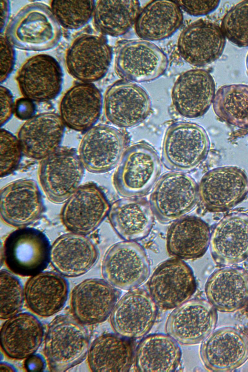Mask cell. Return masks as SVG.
Wrapping results in <instances>:
<instances>
[{"label": "cell", "mask_w": 248, "mask_h": 372, "mask_svg": "<svg viewBox=\"0 0 248 372\" xmlns=\"http://www.w3.org/2000/svg\"><path fill=\"white\" fill-rule=\"evenodd\" d=\"M84 325L69 314L58 316L50 323L45 338L44 352L51 371H67L86 357L90 337Z\"/></svg>", "instance_id": "obj_1"}, {"label": "cell", "mask_w": 248, "mask_h": 372, "mask_svg": "<svg viewBox=\"0 0 248 372\" xmlns=\"http://www.w3.org/2000/svg\"><path fill=\"white\" fill-rule=\"evenodd\" d=\"M7 38L16 47L25 50L44 51L55 46L62 31L51 9L40 2L21 8L7 29Z\"/></svg>", "instance_id": "obj_2"}, {"label": "cell", "mask_w": 248, "mask_h": 372, "mask_svg": "<svg viewBox=\"0 0 248 372\" xmlns=\"http://www.w3.org/2000/svg\"><path fill=\"white\" fill-rule=\"evenodd\" d=\"M161 162L156 150L145 142L131 145L124 152L113 176L118 193L124 197L146 194L161 172Z\"/></svg>", "instance_id": "obj_3"}, {"label": "cell", "mask_w": 248, "mask_h": 372, "mask_svg": "<svg viewBox=\"0 0 248 372\" xmlns=\"http://www.w3.org/2000/svg\"><path fill=\"white\" fill-rule=\"evenodd\" d=\"M210 140L205 129L192 123L177 122L165 134L162 158L169 169L187 172L200 165L206 157Z\"/></svg>", "instance_id": "obj_4"}, {"label": "cell", "mask_w": 248, "mask_h": 372, "mask_svg": "<svg viewBox=\"0 0 248 372\" xmlns=\"http://www.w3.org/2000/svg\"><path fill=\"white\" fill-rule=\"evenodd\" d=\"M199 198L194 179L184 173L172 171L159 179L150 195V203L157 219L168 223L191 212Z\"/></svg>", "instance_id": "obj_5"}, {"label": "cell", "mask_w": 248, "mask_h": 372, "mask_svg": "<svg viewBox=\"0 0 248 372\" xmlns=\"http://www.w3.org/2000/svg\"><path fill=\"white\" fill-rule=\"evenodd\" d=\"M84 169L77 152L70 147H59L43 159L38 178L49 200L55 203L67 200L79 187Z\"/></svg>", "instance_id": "obj_6"}, {"label": "cell", "mask_w": 248, "mask_h": 372, "mask_svg": "<svg viewBox=\"0 0 248 372\" xmlns=\"http://www.w3.org/2000/svg\"><path fill=\"white\" fill-rule=\"evenodd\" d=\"M150 265L144 249L134 241H125L112 246L106 252L102 274L115 288L131 290L147 279Z\"/></svg>", "instance_id": "obj_7"}, {"label": "cell", "mask_w": 248, "mask_h": 372, "mask_svg": "<svg viewBox=\"0 0 248 372\" xmlns=\"http://www.w3.org/2000/svg\"><path fill=\"white\" fill-rule=\"evenodd\" d=\"M50 245L46 236L33 228L12 232L3 245V260L15 274L33 276L42 272L50 261Z\"/></svg>", "instance_id": "obj_8"}, {"label": "cell", "mask_w": 248, "mask_h": 372, "mask_svg": "<svg viewBox=\"0 0 248 372\" xmlns=\"http://www.w3.org/2000/svg\"><path fill=\"white\" fill-rule=\"evenodd\" d=\"M147 286L155 303L165 310L174 309L188 300L197 287L191 267L176 257L159 264L149 279Z\"/></svg>", "instance_id": "obj_9"}, {"label": "cell", "mask_w": 248, "mask_h": 372, "mask_svg": "<svg viewBox=\"0 0 248 372\" xmlns=\"http://www.w3.org/2000/svg\"><path fill=\"white\" fill-rule=\"evenodd\" d=\"M199 199L204 208L212 212L230 210L243 201L248 192L246 172L236 166L212 169L202 178L198 186Z\"/></svg>", "instance_id": "obj_10"}, {"label": "cell", "mask_w": 248, "mask_h": 372, "mask_svg": "<svg viewBox=\"0 0 248 372\" xmlns=\"http://www.w3.org/2000/svg\"><path fill=\"white\" fill-rule=\"evenodd\" d=\"M168 65L165 53L148 41H126L116 50L115 71L119 76L129 81L153 80L165 73Z\"/></svg>", "instance_id": "obj_11"}, {"label": "cell", "mask_w": 248, "mask_h": 372, "mask_svg": "<svg viewBox=\"0 0 248 372\" xmlns=\"http://www.w3.org/2000/svg\"><path fill=\"white\" fill-rule=\"evenodd\" d=\"M110 207L101 189L93 183H88L79 186L66 200L61 218L71 232L87 235L98 227Z\"/></svg>", "instance_id": "obj_12"}, {"label": "cell", "mask_w": 248, "mask_h": 372, "mask_svg": "<svg viewBox=\"0 0 248 372\" xmlns=\"http://www.w3.org/2000/svg\"><path fill=\"white\" fill-rule=\"evenodd\" d=\"M217 310L206 300L193 299L175 308L167 318L168 335L183 345L199 343L215 330Z\"/></svg>", "instance_id": "obj_13"}, {"label": "cell", "mask_w": 248, "mask_h": 372, "mask_svg": "<svg viewBox=\"0 0 248 372\" xmlns=\"http://www.w3.org/2000/svg\"><path fill=\"white\" fill-rule=\"evenodd\" d=\"M112 56L111 49L104 37L86 33L77 37L67 49L65 65L73 78L90 83L106 75Z\"/></svg>", "instance_id": "obj_14"}, {"label": "cell", "mask_w": 248, "mask_h": 372, "mask_svg": "<svg viewBox=\"0 0 248 372\" xmlns=\"http://www.w3.org/2000/svg\"><path fill=\"white\" fill-rule=\"evenodd\" d=\"M157 305L146 290L136 288L123 295L111 313L110 323L114 331L126 339L145 335L153 326Z\"/></svg>", "instance_id": "obj_15"}, {"label": "cell", "mask_w": 248, "mask_h": 372, "mask_svg": "<svg viewBox=\"0 0 248 372\" xmlns=\"http://www.w3.org/2000/svg\"><path fill=\"white\" fill-rule=\"evenodd\" d=\"M104 109L106 118L111 124L128 128L139 124L147 118L152 104L142 87L127 80H120L108 89Z\"/></svg>", "instance_id": "obj_16"}, {"label": "cell", "mask_w": 248, "mask_h": 372, "mask_svg": "<svg viewBox=\"0 0 248 372\" xmlns=\"http://www.w3.org/2000/svg\"><path fill=\"white\" fill-rule=\"evenodd\" d=\"M210 250L219 266L241 263L248 258V214L241 210L226 215L215 226Z\"/></svg>", "instance_id": "obj_17"}, {"label": "cell", "mask_w": 248, "mask_h": 372, "mask_svg": "<svg viewBox=\"0 0 248 372\" xmlns=\"http://www.w3.org/2000/svg\"><path fill=\"white\" fill-rule=\"evenodd\" d=\"M124 135L106 124L94 126L87 130L78 148V156L88 171L102 173L117 165L126 145Z\"/></svg>", "instance_id": "obj_18"}, {"label": "cell", "mask_w": 248, "mask_h": 372, "mask_svg": "<svg viewBox=\"0 0 248 372\" xmlns=\"http://www.w3.org/2000/svg\"><path fill=\"white\" fill-rule=\"evenodd\" d=\"M200 354L208 370L232 371L248 360V337L233 327L219 328L202 341Z\"/></svg>", "instance_id": "obj_19"}, {"label": "cell", "mask_w": 248, "mask_h": 372, "mask_svg": "<svg viewBox=\"0 0 248 372\" xmlns=\"http://www.w3.org/2000/svg\"><path fill=\"white\" fill-rule=\"evenodd\" d=\"M16 81L24 97L32 101L47 102L60 93L62 73L54 58L47 54H38L23 64L17 73Z\"/></svg>", "instance_id": "obj_20"}, {"label": "cell", "mask_w": 248, "mask_h": 372, "mask_svg": "<svg viewBox=\"0 0 248 372\" xmlns=\"http://www.w3.org/2000/svg\"><path fill=\"white\" fill-rule=\"evenodd\" d=\"M44 209L41 191L33 180H17L0 190L1 218L10 226L25 227L31 224L41 217Z\"/></svg>", "instance_id": "obj_21"}, {"label": "cell", "mask_w": 248, "mask_h": 372, "mask_svg": "<svg viewBox=\"0 0 248 372\" xmlns=\"http://www.w3.org/2000/svg\"><path fill=\"white\" fill-rule=\"evenodd\" d=\"M226 44L225 36L217 24L200 19L187 26L177 42L180 56L187 63L204 66L217 60Z\"/></svg>", "instance_id": "obj_22"}, {"label": "cell", "mask_w": 248, "mask_h": 372, "mask_svg": "<svg viewBox=\"0 0 248 372\" xmlns=\"http://www.w3.org/2000/svg\"><path fill=\"white\" fill-rule=\"evenodd\" d=\"M215 83L207 70L192 69L181 74L173 86L171 99L178 113L188 118L200 117L213 101Z\"/></svg>", "instance_id": "obj_23"}, {"label": "cell", "mask_w": 248, "mask_h": 372, "mask_svg": "<svg viewBox=\"0 0 248 372\" xmlns=\"http://www.w3.org/2000/svg\"><path fill=\"white\" fill-rule=\"evenodd\" d=\"M99 256L96 246L86 235L70 232L59 236L50 248V262L63 276L76 277L90 270Z\"/></svg>", "instance_id": "obj_24"}, {"label": "cell", "mask_w": 248, "mask_h": 372, "mask_svg": "<svg viewBox=\"0 0 248 372\" xmlns=\"http://www.w3.org/2000/svg\"><path fill=\"white\" fill-rule=\"evenodd\" d=\"M118 296L116 288L105 280H84L75 288L72 294L71 304L74 316L86 325L102 323L111 314Z\"/></svg>", "instance_id": "obj_25"}, {"label": "cell", "mask_w": 248, "mask_h": 372, "mask_svg": "<svg viewBox=\"0 0 248 372\" xmlns=\"http://www.w3.org/2000/svg\"><path fill=\"white\" fill-rule=\"evenodd\" d=\"M61 116L54 112L33 116L21 126L17 138L22 154L34 159H43L60 147L64 132Z\"/></svg>", "instance_id": "obj_26"}, {"label": "cell", "mask_w": 248, "mask_h": 372, "mask_svg": "<svg viewBox=\"0 0 248 372\" xmlns=\"http://www.w3.org/2000/svg\"><path fill=\"white\" fill-rule=\"evenodd\" d=\"M204 291L217 310L231 312L241 309L248 303V272L230 266L217 269L207 279Z\"/></svg>", "instance_id": "obj_27"}, {"label": "cell", "mask_w": 248, "mask_h": 372, "mask_svg": "<svg viewBox=\"0 0 248 372\" xmlns=\"http://www.w3.org/2000/svg\"><path fill=\"white\" fill-rule=\"evenodd\" d=\"M102 108V97L99 90L92 83H78L63 96L60 104V116L69 128L84 131L97 122Z\"/></svg>", "instance_id": "obj_28"}, {"label": "cell", "mask_w": 248, "mask_h": 372, "mask_svg": "<svg viewBox=\"0 0 248 372\" xmlns=\"http://www.w3.org/2000/svg\"><path fill=\"white\" fill-rule=\"evenodd\" d=\"M44 334V326L35 315L18 313L8 318L1 326V347L12 358H27L39 349Z\"/></svg>", "instance_id": "obj_29"}, {"label": "cell", "mask_w": 248, "mask_h": 372, "mask_svg": "<svg viewBox=\"0 0 248 372\" xmlns=\"http://www.w3.org/2000/svg\"><path fill=\"white\" fill-rule=\"evenodd\" d=\"M154 215L145 199L132 197L114 202L108 216L114 230L122 239L135 241L149 234L154 224Z\"/></svg>", "instance_id": "obj_30"}, {"label": "cell", "mask_w": 248, "mask_h": 372, "mask_svg": "<svg viewBox=\"0 0 248 372\" xmlns=\"http://www.w3.org/2000/svg\"><path fill=\"white\" fill-rule=\"evenodd\" d=\"M69 285L62 275L52 271L41 272L28 280L25 288V300L35 313L52 316L64 306L68 296Z\"/></svg>", "instance_id": "obj_31"}, {"label": "cell", "mask_w": 248, "mask_h": 372, "mask_svg": "<svg viewBox=\"0 0 248 372\" xmlns=\"http://www.w3.org/2000/svg\"><path fill=\"white\" fill-rule=\"evenodd\" d=\"M210 230L201 218L187 216L176 220L167 232L166 247L169 254L182 260L202 257L209 246Z\"/></svg>", "instance_id": "obj_32"}, {"label": "cell", "mask_w": 248, "mask_h": 372, "mask_svg": "<svg viewBox=\"0 0 248 372\" xmlns=\"http://www.w3.org/2000/svg\"><path fill=\"white\" fill-rule=\"evenodd\" d=\"M182 352L177 342L168 334L155 333L144 338L134 356L140 372H174L179 367Z\"/></svg>", "instance_id": "obj_33"}, {"label": "cell", "mask_w": 248, "mask_h": 372, "mask_svg": "<svg viewBox=\"0 0 248 372\" xmlns=\"http://www.w3.org/2000/svg\"><path fill=\"white\" fill-rule=\"evenodd\" d=\"M183 22V13L175 1L154 0L140 11L135 31L146 41L161 40L171 36Z\"/></svg>", "instance_id": "obj_34"}, {"label": "cell", "mask_w": 248, "mask_h": 372, "mask_svg": "<svg viewBox=\"0 0 248 372\" xmlns=\"http://www.w3.org/2000/svg\"><path fill=\"white\" fill-rule=\"evenodd\" d=\"M133 358V350L128 339L110 333L96 338L88 353L89 367L96 372H128Z\"/></svg>", "instance_id": "obj_35"}, {"label": "cell", "mask_w": 248, "mask_h": 372, "mask_svg": "<svg viewBox=\"0 0 248 372\" xmlns=\"http://www.w3.org/2000/svg\"><path fill=\"white\" fill-rule=\"evenodd\" d=\"M140 11L137 0H98L93 13L94 24L104 34L120 36L136 23Z\"/></svg>", "instance_id": "obj_36"}, {"label": "cell", "mask_w": 248, "mask_h": 372, "mask_svg": "<svg viewBox=\"0 0 248 372\" xmlns=\"http://www.w3.org/2000/svg\"><path fill=\"white\" fill-rule=\"evenodd\" d=\"M216 115L222 121L242 129L248 128V86L224 85L217 92L213 103Z\"/></svg>", "instance_id": "obj_37"}, {"label": "cell", "mask_w": 248, "mask_h": 372, "mask_svg": "<svg viewBox=\"0 0 248 372\" xmlns=\"http://www.w3.org/2000/svg\"><path fill=\"white\" fill-rule=\"evenodd\" d=\"M93 0H60L51 1V10L59 24L68 30L83 27L93 15Z\"/></svg>", "instance_id": "obj_38"}, {"label": "cell", "mask_w": 248, "mask_h": 372, "mask_svg": "<svg viewBox=\"0 0 248 372\" xmlns=\"http://www.w3.org/2000/svg\"><path fill=\"white\" fill-rule=\"evenodd\" d=\"M0 312L2 319H8L18 313L25 299V290L19 279L10 271L0 272Z\"/></svg>", "instance_id": "obj_39"}, {"label": "cell", "mask_w": 248, "mask_h": 372, "mask_svg": "<svg viewBox=\"0 0 248 372\" xmlns=\"http://www.w3.org/2000/svg\"><path fill=\"white\" fill-rule=\"evenodd\" d=\"M221 29L232 44L240 47H248V0L238 3L227 12Z\"/></svg>", "instance_id": "obj_40"}, {"label": "cell", "mask_w": 248, "mask_h": 372, "mask_svg": "<svg viewBox=\"0 0 248 372\" xmlns=\"http://www.w3.org/2000/svg\"><path fill=\"white\" fill-rule=\"evenodd\" d=\"M22 153L18 140L9 131L0 130V170L1 178L14 172L18 167Z\"/></svg>", "instance_id": "obj_41"}, {"label": "cell", "mask_w": 248, "mask_h": 372, "mask_svg": "<svg viewBox=\"0 0 248 372\" xmlns=\"http://www.w3.org/2000/svg\"><path fill=\"white\" fill-rule=\"evenodd\" d=\"M0 81H5L12 73L15 63V52L6 36L0 35Z\"/></svg>", "instance_id": "obj_42"}, {"label": "cell", "mask_w": 248, "mask_h": 372, "mask_svg": "<svg viewBox=\"0 0 248 372\" xmlns=\"http://www.w3.org/2000/svg\"><path fill=\"white\" fill-rule=\"evenodd\" d=\"M180 8L192 16L206 15L215 10L220 0H178L175 1Z\"/></svg>", "instance_id": "obj_43"}, {"label": "cell", "mask_w": 248, "mask_h": 372, "mask_svg": "<svg viewBox=\"0 0 248 372\" xmlns=\"http://www.w3.org/2000/svg\"><path fill=\"white\" fill-rule=\"evenodd\" d=\"M0 124H5L14 112L15 105L13 95L6 87L0 86Z\"/></svg>", "instance_id": "obj_44"}, {"label": "cell", "mask_w": 248, "mask_h": 372, "mask_svg": "<svg viewBox=\"0 0 248 372\" xmlns=\"http://www.w3.org/2000/svg\"><path fill=\"white\" fill-rule=\"evenodd\" d=\"M35 107L32 101L26 97L17 99L15 103L14 112L17 118L20 120H28L32 117Z\"/></svg>", "instance_id": "obj_45"}, {"label": "cell", "mask_w": 248, "mask_h": 372, "mask_svg": "<svg viewBox=\"0 0 248 372\" xmlns=\"http://www.w3.org/2000/svg\"><path fill=\"white\" fill-rule=\"evenodd\" d=\"M46 364L44 357L34 353L26 359L24 366L29 371H43L46 368Z\"/></svg>", "instance_id": "obj_46"}, {"label": "cell", "mask_w": 248, "mask_h": 372, "mask_svg": "<svg viewBox=\"0 0 248 372\" xmlns=\"http://www.w3.org/2000/svg\"><path fill=\"white\" fill-rule=\"evenodd\" d=\"M10 3L6 0H1L0 3V31L2 32L6 25L10 14Z\"/></svg>", "instance_id": "obj_47"}, {"label": "cell", "mask_w": 248, "mask_h": 372, "mask_svg": "<svg viewBox=\"0 0 248 372\" xmlns=\"http://www.w3.org/2000/svg\"><path fill=\"white\" fill-rule=\"evenodd\" d=\"M0 369L1 371H16V368L13 365L5 362H1Z\"/></svg>", "instance_id": "obj_48"}, {"label": "cell", "mask_w": 248, "mask_h": 372, "mask_svg": "<svg viewBox=\"0 0 248 372\" xmlns=\"http://www.w3.org/2000/svg\"><path fill=\"white\" fill-rule=\"evenodd\" d=\"M246 68H247V72L248 73V53L246 57Z\"/></svg>", "instance_id": "obj_49"}]
</instances>
